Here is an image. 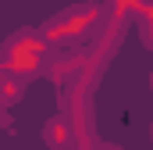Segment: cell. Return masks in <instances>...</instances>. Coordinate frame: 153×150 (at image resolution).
Instances as JSON below:
<instances>
[{
  "label": "cell",
  "mask_w": 153,
  "mask_h": 150,
  "mask_svg": "<svg viewBox=\"0 0 153 150\" xmlns=\"http://www.w3.org/2000/svg\"><path fill=\"white\" fill-rule=\"evenodd\" d=\"M25 93V79L14 72H0V107L4 104H18Z\"/></svg>",
  "instance_id": "2"
},
{
  "label": "cell",
  "mask_w": 153,
  "mask_h": 150,
  "mask_svg": "<svg viewBox=\"0 0 153 150\" xmlns=\"http://www.w3.org/2000/svg\"><path fill=\"white\" fill-rule=\"evenodd\" d=\"M143 43L153 50V25H146V22H143Z\"/></svg>",
  "instance_id": "4"
},
{
  "label": "cell",
  "mask_w": 153,
  "mask_h": 150,
  "mask_svg": "<svg viewBox=\"0 0 153 150\" xmlns=\"http://www.w3.org/2000/svg\"><path fill=\"white\" fill-rule=\"evenodd\" d=\"M143 22H146V25H153V0L146 4V11H143Z\"/></svg>",
  "instance_id": "5"
},
{
  "label": "cell",
  "mask_w": 153,
  "mask_h": 150,
  "mask_svg": "<svg viewBox=\"0 0 153 150\" xmlns=\"http://www.w3.org/2000/svg\"><path fill=\"white\" fill-rule=\"evenodd\" d=\"M43 39L39 32L32 29H18L14 36L4 43V64H7V72L22 75V79H32L39 72V61H43Z\"/></svg>",
  "instance_id": "1"
},
{
  "label": "cell",
  "mask_w": 153,
  "mask_h": 150,
  "mask_svg": "<svg viewBox=\"0 0 153 150\" xmlns=\"http://www.w3.org/2000/svg\"><path fill=\"white\" fill-rule=\"evenodd\" d=\"M46 143H50V147H53V150H61V147H64V143H68V122H64L61 114L46 122Z\"/></svg>",
  "instance_id": "3"
}]
</instances>
